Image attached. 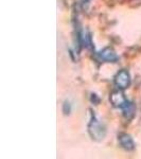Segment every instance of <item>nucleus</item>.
<instances>
[{"mask_svg":"<svg viewBox=\"0 0 141 159\" xmlns=\"http://www.w3.org/2000/svg\"><path fill=\"white\" fill-rule=\"evenodd\" d=\"M109 101H111V105L116 108L123 109L130 104L129 100L126 99L125 94L122 92V89H117L114 90L109 96Z\"/></svg>","mask_w":141,"mask_h":159,"instance_id":"f03ea898","label":"nucleus"},{"mask_svg":"<svg viewBox=\"0 0 141 159\" xmlns=\"http://www.w3.org/2000/svg\"><path fill=\"white\" fill-rule=\"evenodd\" d=\"M134 112H135V106L132 103H130L125 108H123V115L126 118L133 117L134 116Z\"/></svg>","mask_w":141,"mask_h":159,"instance_id":"423d86ee","label":"nucleus"},{"mask_svg":"<svg viewBox=\"0 0 141 159\" xmlns=\"http://www.w3.org/2000/svg\"><path fill=\"white\" fill-rule=\"evenodd\" d=\"M88 133L92 140L101 141L106 136V127L100 120L97 118L94 114L91 115V119L88 124Z\"/></svg>","mask_w":141,"mask_h":159,"instance_id":"f257e3e1","label":"nucleus"},{"mask_svg":"<svg viewBox=\"0 0 141 159\" xmlns=\"http://www.w3.org/2000/svg\"><path fill=\"white\" fill-rule=\"evenodd\" d=\"M130 81H132L130 80V74L125 69H122L119 72H117V74L114 78L115 85L117 86L118 89H122V90L129 88L130 85Z\"/></svg>","mask_w":141,"mask_h":159,"instance_id":"7ed1b4c3","label":"nucleus"},{"mask_svg":"<svg viewBox=\"0 0 141 159\" xmlns=\"http://www.w3.org/2000/svg\"><path fill=\"white\" fill-rule=\"evenodd\" d=\"M118 141H119L120 145H121L125 151L130 152V151L135 150V142L129 134H125V133L120 134L118 136Z\"/></svg>","mask_w":141,"mask_h":159,"instance_id":"39448f33","label":"nucleus"},{"mask_svg":"<svg viewBox=\"0 0 141 159\" xmlns=\"http://www.w3.org/2000/svg\"><path fill=\"white\" fill-rule=\"evenodd\" d=\"M83 1H84V2H85V1H86V2H88V1H89V0H83Z\"/></svg>","mask_w":141,"mask_h":159,"instance_id":"0eeeda50","label":"nucleus"},{"mask_svg":"<svg viewBox=\"0 0 141 159\" xmlns=\"http://www.w3.org/2000/svg\"><path fill=\"white\" fill-rule=\"evenodd\" d=\"M98 60L102 63H116L119 60V56L112 48L106 47L98 53Z\"/></svg>","mask_w":141,"mask_h":159,"instance_id":"20e7f679","label":"nucleus"}]
</instances>
